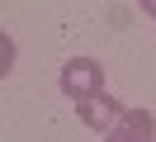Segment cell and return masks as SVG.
<instances>
[{
  "instance_id": "1",
  "label": "cell",
  "mask_w": 156,
  "mask_h": 142,
  "mask_svg": "<svg viewBox=\"0 0 156 142\" xmlns=\"http://www.w3.org/2000/svg\"><path fill=\"white\" fill-rule=\"evenodd\" d=\"M57 85H62V95H66L71 104L90 100V95L104 90V62H95V57H71V62H62Z\"/></svg>"
},
{
  "instance_id": "5",
  "label": "cell",
  "mask_w": 156,
  "mask_h": 142,
  "mask_svg": "<svg viewBox=\"0 0 156 142\" xmlns=\"http://www.w3.org/2000/svg\"><path fill=\"white\" fill-rule=\"evenodd\" d=\"M137 5H142V14H151V19H156V0H137Z\"/></svg>"
},
{
  "instance_id": "2",
  "label": "cell",
  "mask_w": 156,
  "mask_h": 142,
  "mask_svg": "<svg viewBox=\"0 0 156 142\" xmlns=\"http://www.w3.org/2000/svg\"><path fill=\"white\" fill-rule=\"evenodd\" d=\"M76 118L85 123L90 133H109L118 118H123V104H118L114 95L99 90V95H90V100H76Z\"/></svg>"
},
{
  "instance_id": "3",
  "label": "cell",
  "mask_w": 156,
  "mask_h": 142,
  "mask_svg": "<svg viewBox=\"0 0 156 142\" xmlns=\"http://www.w3.org/2000/svg\"><path fill=\"white\" fill-rule=\"evenodd\" d=\"M104 142H156V118H151V109H123V118L104 133Z\"/></svg>"
},
{
  "instance_id": "4",
  "label": "cell",
  "mask_w": 156,
  "mask_h": 142,
  "mask_svg": "<svg viewBox=\"0 0 156 142\" xmlns=\"http://www.w3.org/2000/svg\"><path fill=\"white\" fill-rule=\"evenodd\" d=\"M14 62H19V47H14V38L5 33V28H0V81L14 71Z\"/></svg>"
}]
</instances>
